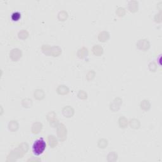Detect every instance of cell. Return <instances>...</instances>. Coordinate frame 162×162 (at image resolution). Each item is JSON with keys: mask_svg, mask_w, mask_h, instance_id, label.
I'll list each match as a JSON object with an SVG mask.
<instances>
[{"mask_svg": "<svg viewBox=\"0 0 162 162\" xmlns=\"http://www.w3.org/2000/svg\"><path fill=\"white\" fill-rule=\"evenodd\" d=\"M46 144L43 138L37 139L34 141L32 145V152L36 156H39L43 153L46 149Z\"/></svg>", "mask_w": 162, "mask_h": 162, "instance_id": "cell-1", "label": "cell"}, {"mask_svg": "<svg viewBox=\"0 0 162 162\" xmlns=\"http://www.w3.org/2000/svg\"><path fill=\"white\" fill-rule=\"evenodd\" d=\"M21 17V14L19 13V12H14V13L11 15V19L13 20L17 21L18 20L20 19Z\"/></svg>", "mask_w": 162, "mask_h": 162, "instance_id": "cell-2", "label": "cell"}]
</instances>
